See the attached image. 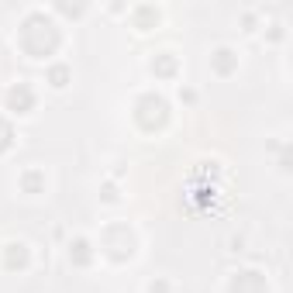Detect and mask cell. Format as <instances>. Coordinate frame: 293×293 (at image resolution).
Instances as JSON below:
<instances>
[{"mask_svg": "<svg viewBox=\"0 0 293 293\" xmlns=\"http://www.w3.org/2000/svg\"><path fill=\"white\" fill-rule=\"evenodd\" d=\"M231 293H269V286L259 273H241L231 283Z\"/></svg>", "mask_w": 293, "mask_h": 293, "instance_id": "6da1fadb", "label": "cell"}, {"mask_svg": "<svg viewBox=\"0 0 293 293\" xmlns=\"http://www.w3.org/2000/svg\"><path fill=\"white\" fill-rule=\"evenodd\" d=\"M7 104H11V107H18V114H28V111H31V104H35V97H31V90H28L24 83H18V86L7 93Z\"/></svg>", "mask_w": 293, "mask_h": 293, "instance_id": "7a4b0ae2", "label": "cell"}, {"mask_svg": "<svg viewBox=\"0 0 293 293\" xmlns=\"http://www.w3.org/2000/svg\"><path fill=\"white\" fill-rule=\"evenodd\" d=\"M48 79H52V86H66V79H69V69H66V66H56V69L48 73Z\"/></svg>", "mask_w": 293, "mask_h": 293, "instance_id": "3957f363", "label": "cell"}, {"mask_svg": "<svg viewBox=\"0 0 293 293\" xmlns=\"http://www.w3.org/2000/svg\"><path fill=\"white\" fill-rule=\"evenodd\" d=\"M166 290H169L166 283H152V286H149V293H166Z\"/></svg>", "mask_w": 293, "mask_h": 293, "instance_id": "277c9868", "label": "cell"}]
</instances>
